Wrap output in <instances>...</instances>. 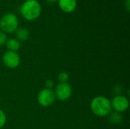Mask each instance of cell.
Returning a JSON list of instances; mask_svg holds the SVG:
<instances>
[{
	"label": "cell",
	"instance_id": "obj_7",
	"mask_svg": "<svg viewBox=\"0 0 130 129\" xmlns=\"http://www.w3.org/2000/svg\"><path fill=\"white\" fill-rule=\"evenodd\" d=\"M111 102V106L115 110V112L123 113L125 112L129 108V100L128 99L122 95H117Z\"/></svg>",
	"mask_w": 130,
	"mask_h": 129
},
{
	"label": "cell",
	"instance_id": "obj_2",
	"mask_svg": "<svg viewBox=\"0 0 130 129\" xmlns=\"http://www.w3.org/2000/svg\"><path fill=\"white\" fill-rule=\"evenodd\" d=\"M41 13V6L36 0H27L21 7V14L27 21H34L39 17Z\"/></svg>",
	"mask_w": 130,
	"mask_h": 129
},
{
	"label": "cell",
	"instance_id": "obj_16",
	"mask_svg": "<svg viewBox=\"0 0 130 129\" xmlns=\"http://www.w3.org/2000/svg\"><path fill=\"white\" fill-rule=\"evenodd\" d=\"M125 7L127 10L128 12H129L130 11V0H126L125 2Z\"/></svg>",
	"mask_w": 130,
	"mask_h": 129
},
{
	"label": "cell",
	"instance_id": "obj_8",
	"mask_svg": "<svg viewBox=\"0 0 130 129\" xmlns=\"http://www.w3.org/2000/svg\"><path fill=\"white\" fill-rule=\"evenodd\" d=\"M58 2L60 8L67 13L72 12L75 9L77 5L76 0H58Z\"/></svg>",
	"mask_w": 130,
	"mask_h": 129
},
{
	"label": "cell",
	"instance_id": "obj_1",
	"mask_svg": "<svg viewBox=\"0 0 130 129\" xmlns=\"http://www.w3.org/2000/svg\"><path fill=\"white\" fill-rule=\"evenodd\" d=\"M91 109L92 113L98 116H107L112 110L111 102L106 97H96L91 102Z\"/></svg>",
	"mask_w": 130,
	"mask_h": 129
},
{
	"label": "cell",
	"instance_id": "obj_4",
	"mask_svg": "<svg viewBox=\"0 0 130 129\" xmlns=\"http://www.w3.org/2000/svg\"><path fill=\"white\" fill-rule=\"evenodd\" d=\"M56 100L54 90L52 89L44 88L41 90L37 95V102L43 107H49L52 106Z\"/></svg>",
	"mask_w": 130,
	"mask_h": 129
},
{
	"label": "cell",
	"instance_id": "obj_13",
	"mask_svg": "<svg viewBox=\"0 0 130 129\" xmlns=\"http://www.w3.org/2000/svg\"><path fill=\"white\" fill-rule=\"evenodd\" d=\"M6 115L5 113L2 110L0 109V129L2 128L5 125V122H6Z\"/></svg>",
	"mask_w": 130,
	"mask_h": 129
},
{
	"label": "cell",
	"instance_id": "obj_12",
	"mask_svg": "<svg viewBox=\"0 0 130 129\" xmlns=\"http://www.w3.org/2000/svg\"><path fill=\"white\" fill-rule=\"evenodd\" d=\"M69 78V75L67 72L62 71L58 75V80L60 83H67Z\"/></svg>",
	"mask_w": 130,
	"mask_h": 129
},
{
	"label": "cell",
	"instance_id": "obj_11",
	"mask_svg": "<svg viewBox=\"0 0 130 129\" xmlns=\"http://www.w3.org/2000/svg\"><path fill=\"white\" fill-rule=\"evenodd\" d=\"M108 116H109V121L112 124L118 125L122 123L123 121V117L120 113L113 112V113H110Z\"/></svg>",
	"mask_w": 130,
	"mask_h": 129
},
{
	"label": "cell",
	"instance_id": "obj_15",
	"mask_svg": "<svg viewBox=\"0 0 130 129\" xmlns=\"http://www.w3.org/2000/svg\"><path fill=\"white\" fill-rule=\"evenodd\" d=\"M53 86H54V82L52 80L48 79V80L46 81V82H45V87H46V88H47V89H52Z\"/></svg>",
	"mask_w": 130,
	"mask_h": 129
},
{
	"label": "cell",
	"instance_id": "obj_14",
	"mask_svg": "<svg viewBox=\"0 0 130 129\" xmlns=\"http://www.w3.org/2000/svg\"><path fill=\"white\" fill-rule=\"evenodd\" d=\"M6 40H7V37H6L5 33L2 32V30H0V46H2L3 44H5Z\"/></svg>",
	"mask_w": 130,
	"mask_h": 129
},
{
	"label": "cell",
	"instance_id": "obj_3",
	"mask_svg": "<svg viewBox=\"0 0 130 129\" xmlns=\"http://www.w3.org/2000/svg\"><path fill=\"white\" fill-rule=\"evenodd\" d=\"M18 20L14 14L7 13L0 19V28L4 33H13L18 29Z\"/></svg>",
	"mask_w": 130,
	"mask_h": 129
},
{
	"label": "cell",
	"instance_id": "obj_5",
	"mask_svg": "<svg viewBox=\"0 0 130 129\" xmlns=\"http://www.w3.org/2000/svg\"><path fill=\"white\" fill-rule=\"evenodd\" d=\"M54 94L56 99L60 101H66L71 97L72 94V88L68 83H59L56 87Z\"/></svg>",
	"mask_w": 130,
	"mask_h": 129
},
{
	"label": "cell",
	"instance_id": "obj_9",
	"mask_svg": "<svg viewBox=\"0 0 130 129\" xmlns=\"http://www.w3.org/2000/svg\"><path fill=\"white\" fill-rule=\"evenodd\" d=\"M15 36L16 40H18L19 42H24L28 40L30 36V33L27 29L24 27H21L18 28L15 30Z\"/></svg>",
	"mask_w": 130,
	"mask_h": 129
},
{
	"label": "cell",
	"instance_id": "obj_10",
	"mask_svg": "<svg viewBox=\"0 0 130 129\" xmlns=\"http://www.w3.org/2000/svg\"><path fill=\"white\" fill-rule=\"evenodd\" d=\"M5 44L7 49H8V51L17 52L21 48V43H20V42L18 40L14 39V38H11V39L7 40Z\"/></svg>",
	"mask_w": 130,
	"mask_h": 129
},
{
	"label": "cell",
	"instance_id": "obj_6",
	"mask_svg": "<svg viewBox=\"0 0 130 129\" xmlns=\"http://www.w3.org/2000/svg\"><path fill=\"white\" fill-rule=\"evenodd\" d=\"M2 62L7 68H15L20 65L21 59L16 52L8 50L2 56Z\"/></svg>",
	"mask_w": 130,
	"mask_h": 129
},
{
	"label": "cell",
	"instance_id": "obj_17",
	"mask_svg": "<svg viewBox=\"0 0 130 129\" xmlns=\"http://www.w3.org/2000/svg\"><path fill=\"white\" fill-rule=\"evenodd\" d=\"M49 4H54L58 2V0H46Z\"/></svg>",
	"mask_w": 130,
	"mask_h": 129
}]
</instances>
